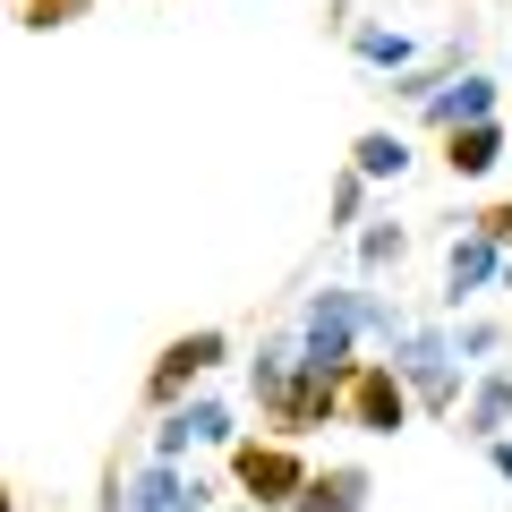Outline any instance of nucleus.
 Returning <instances> with one entry per match:
<instances>
[{"label": "nucleus", "instance_id": "12", "mask_svg": "<svg viewBox=\"0 0 512 512\" xmlns=\"http://www.w3.org/2000/svg\"><path fill=\"white\" fill-rule=\"evenodd\" d=\"M461 427H470V436H495V427H512V376H487V384H478V402L461 410Z\"/></svg>", "mask_w": 512, "mask_h": 512}, {"label": "nucleus", "instance_id": "19", "mask_svg": "<svg viewBox=\"0 0 512 512\" xmlns=\"http://www.w3.org/2000/svg\"><path fill=\"white\" fill-rule=\"evenodd\" d=\"M478 231H487V239H495V248H504V239H512V197H504V205H495V214H487V222H478Z\"/></svg>", "mask_w": 512, "mask_h": 512}, {"label": "nucleus", "instance_id": "16", "mask_svg": "<svg viewBox=\"0 0 512 512\" xmlns=\"http://www.w3.org/2000/svg\"><path fill=\"white\" fill-rule=\"evenodd\" d=\"M359 256L367 265H393V256H402V222H376V231L359 239Z\"/></svg>", "mask_w": 512, "mask_h": 512}, {"label": "nucleus", "instance_id": "2", "mask_svg": "<svg viewBox=\"0 0 512 512\" xmlns=\"http://www.w3.org/2000/svg\"><path fill=\"white\" fill-rule=\"evenodd\" d=\"M350 333H359V291H316L299 359H308V367H325V376H350Z\"/></svg>", "mask_w": 512, "mask_h": 512}, {"label": "nucleus", "instance_id": "5", "mask_svg": "<svg viewBox=\"0 0 512 512\" xmlns=\"http://www.w3.org/2000/svg\"><path fill=\"white\" fill-rule=\"evenodd\" d=\"M222 333H180V342L163 350V359H154V376H146V402H180V384L188 376H205V367H222Z\"/></svg>", "mask_w": 512, "mask_h": 512}, {"label": "nucleus", "instance_id": "13", "mask_svg": "<svg viewBox=\"0 0 512 512\" xmlns=\"http://www.w3.org/2000/svg\"><path fill=\"white\" fill-rule=\"evenodd\" d=\"M171 419L188 427V444H231V410L222 402H188V410H171Z\"/></svg>", "mask_w": 512, "mask_h": 512}, {"label": "nucleus", "instance_id": "17", "mask_svg": "<svg viewBox=\"0 0 512 512\" xmlns=\"http://www.w3.org/2000/svg\"><path fill=\"white\" fill-rule=\"evenodd\" d=\"M495 350V325H461V342H453V359H487Z\"/></svg>", "mask_w": 512, "mask_h": 512}, {"label": "nucleus", "instance_id": "9", "mask_svg": "<svg viewBox=\"0 0 512 512\" xmlns=\"http://www.w3.org/2000/svg\"><path fill=\"white\" fill-rule=\"evenodd\" d=\"M444 163H453L461 180H487V171L504 163V128H495V120H478V128H453V154H444Z\"/></svg>", "mask_w": 512, "mask_h": 512}, {"label": "nucleus", "instance_id": "14", "mask_svg": "<svg viewBox=\"0 0 512 512\" xmlns=\"http://www.w3.org/2000/svg\"><path fill=\"white\" fill-rule=\"evenodd\" d=\"M359 60H367V69H410V35H384V26H367V35H359Z\"/></svg>", "mask_w": 512, "mask_h": 512}, {"label": "nucleus", "instance_id": "1", "mask_svg": "<svg viewBox=\"0 0 512 512\" xmlns=\"http://www.w3.org/2000/svg\"><path fill=\"white\" fill-rule=\"evenodd\" d=\"M342 410H350V427H367V436H393V427L410 419V384L393 376V359H376V367H359V376L342 384Z\"/></svg>", "mask_w": 512, "mask_h": 512}, {"label": "nucleus", "instance_id": "20", "mask_svg": "<svg viewBox=\"0 0 512 512\" xmlns=\"http://www.w3.org/2000/svg\"><path fill=\"white\" fill-rule=\"evenodd\" d=\"M495 478H512V436H504V444H495Z\"/></svg>", "mask_w": 512, "mask_h": 512}, {"label": "nucleus", "instance_id": "18", "mask_svg": "<svg viewBox=\"0 0 512 512\" xmlns=\"http://www.w3.org/2000/svg\"><path fill=\"white\" fill-rule=\"evenodd\" d=\"M359 188H367V180H359V171H350V180H342V188H333V222H359Z\"/></svg>", "mask_w": 512, "mask_h": 512}, {"label": "nucleus", "instance_id": "21", "mask_svg": "<svg viewBox=\"0 0 512 512\" xmlns=\"http://www.w3.org/2000/svg\"><path fill=\"white\" fill-rule=\"evenodd\" d=\"M0 512H9V487H0Z\"/></svg>", "mask_w": 512, "mask_h": 512}, {"label": "nucleus", "instance_id": "10", "mask_svg": "<svg viewBox=\"0 0 512 512\" xmlns=\"http://www.w3.org/2000/svg\"><path fill=\"white\" fill-rule=\"evenodd\" d=\"M359 504H367V470H325V478L299 487L291 512H359Z\"/></svg>", "mask_w": 512, "mask_h": 512}, {"label": "nucleus", "instance_id": "15", "mask_svg": "<svg viewBox=\"0 0 512 512\" xmlns=\"http://www.w3.org/2000/svg\"><path fill=\"white\" fill-rule=\"evenodd\" d=\"M77 9H86V0H26V26H35V35H52V26H69Z\"/></svg>", "mask_w": 512, "mask_h": 512}, {"label": "nucleus", "instance_id": "11", "mask_svg": "<svg viewBox=\"0 0 512 512\" xmlns=\"http://www.w3.org/2000/svg\"><path fill=\"white\" fill-rule=\"evenodd\" d=\"M402 171H410V146L393 128H367L359 137V180H402Z\"/></svg>", "mask_w": 512, "mask_h": 512}, {"label": "nucleus", "instance_id": "7", "mask_svg": "<svg viewBox=\"0 0 512 512\" xmlns=\"http://www.w3.org/2000/svg\"><path fill=\"white\" fill-rule=\"evenodd\" d=\"M487 111H495V86H487V77H461V86L427 94V120H436V128H478Z\"/></svg>", "mask_w": 512, "mask_h": 512}, {"label": "nucleus", "instance_id": "3", "mask_svg": "<svg viewBox=\"0 0 512 512\" xmlns=\"http://www.w3.org/2000/svg\"><path fill=\"white\" fill-rule=\"evenodd\" d=\"M231 470H239V487H248L256 504H299V487H308V461H299L291 444H239Z\"/></svg>", "mask_w": 512, "mask_h": 512}, {"label": "nucleus", "instance_id": "6", "mask_svg": "<svg viewBox=\"0 0 512 512\" xmlns=\"http://www.w3.org/2000/svg\"><path fill=\"white\" fill-rule=\"evenodd\" d=\"M120 495H128V512H205V487H197V478H180L171 461L137 470V478H128Z\"/></svg>", "mask_w": 512, "mask_h": 512}, {"label": "nucleus", "instance_id": "8", "mask_svg": "<svg viewBox=\"0 0 512 512\" xmlns=\"http://www.w3.org/2000/svg\"><path fill=\"white\" fill-rule=\"evenodd\" d=\"M487 274H495V239H487V231L453 239V265H444V299H453V308H461V299H470V291H478V282H487Z\"/></svg>", "mask_w": 512, "mask_h": 512}, {"label": "nucleus", "instance_id": "4", "mask_svg": "<svg viewBox=\"0 0 512 512\" xmlns=\"http://www.w3.org/2000/svg\"><path fill=\"white\" fill-rule=\"evenodd\" d=\"M393 376L419 393L427 410H453V393H461V376H453V350L436 342V333H419V342H402V359H393Z\"/></svg>", "mask_w": 512, "mask_h": 512}]
</instances>
